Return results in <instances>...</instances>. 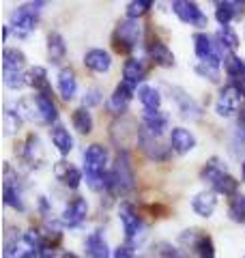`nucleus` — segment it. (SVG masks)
<instances>
[{
	"instance_id": "nucleus-1",
	"label": "nucleus",
	"mask_w": 245,
	"mask_h": 258,
	"mask_svg": "<svg viewBox=\"0 0 245 258\" xmlns=\"http://www.w3.org/2000/svg\"><path fill=\"white\" fill-rule=\"evenodd\" d=\"M136 187V172H134V164L132 157H129L127 151H120L116 159H114L112 172L108 174V181H105V189L112 194H129Z\"/></svg>"
},
{
	"instance_id": "nucleus-2",
	"label": "nucleus",
	"mask_w": 245,
	"mask_h": 258,
	"mask_svg": "<svg viewBox=\"0 0 245 258\" xmlns=\"http://www.w3.org/2000/svg\"><path fill=\"white\" fill-rule=\"evenodd\" d=\"M105 166H108V149L101 147V144H91L84 151V172H86L88 185L93 189L105 187V181H108Z\"/></svg>"
},
{
	"instance_id": "nucleus-3",
	"label": "nucleus",
	"mask_w": 245,
	"mask_h": 258,
	"mask_svg": "<svg viewBox=\"0 0 245 258\" xmlns=\"http://www.w3.org/2000/svg\"><path fill=\"white\" fill-rule=\"evenodd\" d=\"M114 50L116 52H132L134 47L138 45V41H140V24H138V20H122L118 22L116 30H114Z\"/></svg>"
},
{
	"instance_id": "nucleus-4",
	"label": "nucleus",
	"mask_w": 245,
	"mask_h": 258,
	"mask_svg": "<svg viewBox=\"0 0 245 258\" xmlns=\"http://www.w3.org/2000/svg\"><path fill=\"white\" fill-rule=\"evenodd\" d=\"M41 7H45V3H28V5H22L13 11L11 15V24L20 35H28V32L37 26V15L41 11Z\"/></svg>"
},
{
	"instance_id": "nucleus-5",
	"label": "nucleus",
	"mask_w": 245,
	"mask_h": 258,
	"mask_svg": "<svg viewBox=\"0 0 245 258\" xmlns=\"http://www.w3.org/2000/svg\"><path fill=\"white\" fill-rule=\"evenodd\" d=\"M194 50L196 56L200 58V62H209L219 67V60H222V52H219V43H213V39L204 32H196L194 35Z\"/></svg>"
},
{
	"instance_id": "nucleus-6",
	"label": "nucleus",
	"mask_w": 245,
	"mask_h": 258,
	"mask_svg": "<svg viewBox=\"0 0 245 258\" xmlns=\"http://www.w3.org/2000/svg\"><path fill=\"white\" fill-rule=\"evenodd\" d=\"M172 11L176 13V18L190 24V26H207L209 18L202 13V9L196 3H187V0H174L172 3Z\"/></svg>"
},
{
	"instance_id": "nucleus-7",
	"label": "nucleus",
	"mask_w": 245,
	"mask_h": 258,
	"mask_svg": "<svg viewBox=\"0 0 245 258\" xmlns=\"http://www.w3.org/2000/svg\"><path fill=\"white\" fill-rule=\"evenodd\" d=\"M241 97L243 95L236 91L232 84L224 86L222 93H219V97H217V101H215V112H217L219 116H224V118L232 116L234 112L241 108Z\"/></svg>"
},
{
	"instance_id": "nucleus-8",
	"label": "nucleus",
	"mask_w": 245,
	"mask_h": 258,
	"mask_svg": "<svg viewBox=\"0 0 245 258\" xmlns=\"http://www.w3.org/2000/svg\"><path fill=\"white\" fill-rule=\"evenodd\" d=\"M118 217H120L122 230H125V237H127L129 241L136 239V235H138V232H140V228H142V220H140V215H138L136 207L129 205V203H122V205L118 207Z\"/></svg>"
},
{
	"instance_id": "nucleus-9",
	"label": "nucleus",
	"mask_w": 245,
	"mask_h": 258,
	"mask_svg": "<svg viewBox=\"0 0 245 258\" xmlns=\"http://www.w3.org/2000/svg\"><path fill=\"white\" fill-rule=\"evenodd\" d=\"M86 213H88V205L84 198H76L71 200V203L65 207V211L60 215V222L65 226H69V228H76V226H80L82 222L86 220Z\"/></svg>"
},
{
	"instance_id": "nucleus-10",
	"label": "nucleus",
	"mask_w": 245,
	"mask_h": 258,
	"mask_svg": "<svg viewBox=\"0 0 245 258\" xmlns=\"http://www.w3.org/2000/svg\"><path fill=\"white\" fill-rule=\"evenodd\" d=\"M134 93H136V86L127 84V82H120L116 88H114V93L110 95V101H108L110 112H114V114H122V112L127 110L129 101H132Z\"/></svg>"
},
{
	"instance_id": "nucleus-11",
	"label": "nucleus",
	"mask_w": 245,
	"mask_h": 258,
	"mask_svg": "<svg viewBox=\"0 0 245 258\" xmlns=\"http://www.w3.org/2000/svg\"><path fill=\"white\" fill-rule=\"evenodd\" d=\"M196 147V136L185 127H174L170 132V149L178 155H185Z\"/></svg>"
},
{
	"instance_id": "nucleus-12",
	"label": "nucleus",
	"mask_w": 245,
	"mask_h": 258,
	"mask_svg": "<svg viewBox=\"0 0 245 258\" xmlns=\"http://www.w3.org/2000/svg\"><path fill=\"white\" fill-rule=\"evenodd\" d=\"M192 209L196 211V215L211 217V215L215 213V209H217V194L211 191V189L196 194L194 200H192Z\"/></svg>"
},
{
	"instance_id": "nucleus-13",
	"label": "nucleus",
	"mask_w": 245,
	"mask_h": 258,
	"mask_svg": "<svg viewBox=\"0 0 245 258\" xmlns=\"http://www.w3.org/2000/svg\"><path fill=\"white\" fill-rule=\"evenodd\" d=\"M54 174H56V179H58L65 187H69V189H78L80 183H82V172L78 170L76 166L67 164V161H58L56 168H54Z\"/></svg>"
},
{
	"instance_id": "nucleus-14",
	"label": "nucleus",
	"mask_w": 245,
	"mask_h": 258,
	"mask_svg": "<svg viewBox=\"0 0 245 258\" xmlns=\"http://www.w3.org/2000/svg\"><path fill=\"white\" fill-rule=\"evenodd\" d=\"M84 249H86V258H110V247L105 243L101 230H95L86 237Z\"/></svg>"
},
{
	"instance_id": "nucleus-15",
	"label": "nucleus",
	"mask_w": 245,
	"mask_h": 258,
	"mask_svg": "<svg viewBox=\"0 0 245 258\" xmlns=\"http://www.w3.org/2000/svg\"><path fill=\"white\" fill-rule=\"evenodd\" d=\"M35 103H37L39 120H41V123H47V125L56 123V118H58V110H56V103L52 101L50 95H47V93L35 95Z\"/></svg>"
},
{
	"instance_id": "nucleus-16",
	"label": "nucleus",
	"mask_w": 245,
	"mask_h": 258,
	"mask_svg": "<svg viewBox=\"0 0 245 258\" xmlns=\"http://www.w3.org/2000/svg\"><path fill=\"white\" fill-rule=\"evenodd\" d=\"M84 64L95 74H105V71L110 69L112 64V56L105 52V50H99V47H95V50H88L86 56H84Z\"/></svg>"
},
{
	"instance_id": "nucleus-17",
	"label": "nucleus",
	"mask_w": 245,
	"mask_h": 258,
	"mask_svg": "<svg viewBox=\"0 0 245 258\" xmlns=\"http://www.w3.org/2000/svg\"><path fill=\"white\" fill-rule=\"evenodd\" d=\"M172 99H174V103H176V108H178V112L185 116V118H198L200 116V106L196 103L194 99L187 93H183L181 88H172Z\"/></svg>"
},
{
	"instance_id": "nucleus-18",
	"label": "nucleus",
	"mask_w": 245,
	"mask_h": 258,
	"mask_svg": "<svg viewBox=\"0 0 245 258\" xmlns=\"http://www.w3.org/2000/svg\"><path fill=\"white\" fill-rule=\"evenodd\" d=\"M76 91H78V80H76V74L73 69L69 67H63L58 71V93L65 101H71L76 97Z\"/></svg>"
},
{
	"instance_id": "nucleus-19",
	"label": "nucleus",
	"mask_w": 245,
	"mask_h": 258,
	"mask_svg": "<svg viewBox=\"0 0 245 258\" xmlns=\"http://www.w3.org/2000/svg\"><path fill=\"white\" fill-rule=\"evenodd\" d=\"M122 78H125L127 84L138 86V82H142V80L146 78V64H144V60L129 58L125 62V67H122Z\"/></svg>"
},
{
	"instance_id": "nucleus-20",
	"label": "nucleus",
	"mask_w": 245,
	"mask_h": 258,
	"mask_svg": "<svg viewBox=\"0 0 245 258\" xmlns=\"http://www.w3.org/2000/svg\"><path fill=\"white\" fill-rule=\"evenodd\" d=\"M142 129L149 132L155 138H159L163 134V129H168V116L163 112H146L142 120Z\"/></svg>"
},
{
	"instance_id": "nucleus-21",
	"label": "nucleus",
	"mask_w": 245,
	"mask_h": 258,
	"mask_svg": "<svg viewBox=\"0 0 245 258\" xmlns=\"http://www.w3.org/2000/svg\"><path fill=\"white\" fill-rule=\"evenodd\" d=\"M149 56L157 64H161V67H172V64H174L172 50H170L166 43H161V41H151L149 43Z\"/></svg>"
},
{
	"instance_id": "nucleus-22",
	"label": "nucleus",
	"mask_w": 245,
	"mask_h": 258,
	"mask_svg": "<svg viewBox=\"0 0 245 258\" xmlns=\"http://www.w3.org/2000/svg\"><path fill=\"white\" fill-rule=\"evenodd\" d=\"M138 99H140V103L144 106L146 112H159V106H161V95L157 88L153 86H140L138 88Z\"/></svg>"
},
{
	"instance_id": "nucleus-23",
	"label": "nucleus",
	"mask_w": 245,
	"mask_h": 258,
	"mask_svg": "<svg viewBox=\"0 0 245 258\" xmlns=\"http://www.w3.org/2000/svg\"><path fill=\"white\" fill-rule=\"evenodd\" d=\"M26 64V56L18 47H5L3 52V71H22Z\"/></svg>"
},
{
	"instance_id": "nucleus-24",
	"label": "nucleus",
	"mask_w": 245,
	"mask_h": 258,
	"mask_svg": "<svg viewBox=\"0 0 245 258\" xmlns=\"http://www.w3.org/2000/svg\"><path fill=\"white\" fill-rule=\"evenodd\" d=\"M24 159L28 161L30 166H41V161H43V149H41V142L35 134L28 136L26 140V147H24Z\"/></svg>"
},
{
	"instance_id": "nucleus-25",
	"label": "nucleus",
	"mask_w": 245,
	"mask_h": 258,
	"mask_svg": "<svg viewBox=\"0 0 245 258\" xmlns=\"http://www.w3.org/2000/svg\"><path fill=\"white\" fill-rule=\"evenodd\" d=\"M50 136H52L54 147L58 149V153H63V155H67V153L73 149V138H71L69 129H65L63 125H56L50 132Z\"/></svg>"
},
{
	"instance_id": "nucleus-26",
	"label": "nucleus",
	"mask_w": 245,
	"mask_h": 258,
	"mask_svg": "<svg viewBox=\"0 0 245 258\" xmlns=\"http://www.w3.org/2000/svg\"><path fill=\"white\" fill-rule=\"evenodd\" d=\"M65 52H67L65 39L58 35V32H50V35H47V56H50V60L60 62L65 58Z\"/></svg>"
},
{
	"instance_id": "nucleus-27",
	"label": "nucleus",
	"mask_w": 245,
	"mask_h": 258,
	"mask_svg": "<svg viewBox=\"0 0 245 258\" xmlns=\"http://www.w3.org/2000/svg\"><path fill=\"white\" fill-rule=\"evenodd\" d=\"M26 78H28V84L35 88V91L50 95V80H47V71L43 67H32L26 74Z\"/></svg>"
},
{
	"instance_id": "nucleus-28",
	"label": "nucleus",
	"mask_w": 245,
	"mask_h": 258,
	"mask_svg": "<svg viewBox=\"0 0 245 258\" xmlns=\"http://www.w3.org/2000/svg\"><path fill=\"white\" fill-rule=\"evenodd\" d=\"M5 205L13 207L15 211H24V203H22V194L18 189V183H13L9 176L5 179Z\"/></svg>"
},
{
	"instance_id": "nucleus-29",
	"label": "nucleus",
	"mask_w": 245,
	"mask_h": 258,
	"mask_svg": "<svg viewBox=\"0 0 245 258\" xmlns=\"http://www.w3.org/2000/svg\"><path fill=\"white\" fill-rule=\"evenodd\" d=\"M71 120H73V127L78 129L80 134H91L93 132V114L88 112V108H78V110H73V116H71Z\"/></svg>"
},
{
	"instance_id": "nucleus-30",
	"label": "nucleus",
	"mask_w": 245,
	"mask_h": 258,
	"mask_svg": "<svg viewBox=\"0 0 245 258\" xmlns=\"http://www.w3.org/2000/svg\"><path fill=\"white\" fill-rule=\"evenodd\" d=\"M215 39H217V43H219V47L222 50H228V52H234L236 47H239V35L230 28V26H222L217 30V35H215Z\"/></svg>"
},
{
	"instance_id": "nucleus-31",
	"label": "nucleus",
	"mask_w": 245,
	"mask_h": 258,
	"mask_svg": "<svg viewBox=\"0 0 245 258\" xmlns=\"http://www.w3.org/2000/svg\"><path fill=\"white\" fill-rule=\"evenodd\" d=\"M224 69H226L228 78H232V82H236V80H245V60L239 58V56H234V54L228 56L226 62H224Z\"/></svg>"
},
{
	"instance_id": "nucleus-32",
	"label": "nucleus",
	"mask_w": 245,
	"mask_h": 258,
	"mask_svg": "<svg viewBox=\"0 0 245 258\" xmlns=\"http://www.w3.org/2000/svg\"><path fill=\"white\" fill-rule=\"evenodd\" d=\"M224 174H226V166H224L217 157L209 159V161H207V166L202 168V179H204V181H209V183H215L219 176H224Z\"/></svg>"
},
{
	"instance_id": "nucleus-33",
	"label": "nucleus",
	"mask_w": 245,
	"mask_h": 258,
	"mask_svg": "<svg viewBox=\"0 0 245 258\" xmlns=\"http://www.w3.org/2000/svg\"><path fill=\"white\" fill-rule=\"evenodd\" d=\"M213 187H215L217 194H224V196H236V189H239V181L226 172L224 176H219V179L213 183Z\"/></svg>"
},
{
	"instance_id": "nucleus-34",
	"label": "nucleus",
	"mask_w": 245,
	"mask_h": 258,
	"mask_svg": "<svg viewBox=\"0 0 245 258\" xmlns=\"http://www.w3.org/2000/svg\"><path fill=\"white\" fill-rule=\"evenodd\" d=\"M194 249L200 258H213L215 256V245H213V239L209 235H198L194 241Z\"/></svg>"
},
{
	"instance_id": "nucleus-35",
	"label": "nucleus",
	"mask_w": 245,
	"mask_h": 258,
	"mask_svg": "<svg viewBox=\"0 0 245 258\" xmlns=\"http://www.w3.org/2000/svg\"><path fill=\"white\" fill-rule=\"evenodd\" d=\"M155 258H190L183 249H178L174 247L172 243H166V241H161V243L155 245Z\"/></svg>"
},
{
	"instance_id": "nucleus-36",
	"label": "nucleus",
	"mask_w": 245,
	"mask_h": 258,
	"mask_svg": "<svg viewBox=\"0 0 245 258\" xmlns=\"http://www.w3.org/2000/svg\"><path fill=\"white\" fill-rule=\"evenodd\" d=\"M234 15H236L234 3H215V18L222 26H228Z\"/></svg>"
},
{
	"instance_id": "nucleus-37",
	"label": "nucleus",
	"mask_w": 245,
	"mask_h": 258,
	"mask_svg": "<svg viewBox=\"0 0 245 258\" xmlns=\"http://www.w3.org/2000/svg\"><path fill=\"white\" fill-rule=\"evenodd\" d=\"M3 78H5V86L11 88V91H20L22 86L28 84V78L24 71H3Z\"/></svg>"
},
{
	"instance_id": "nucleus-38",
	"label": "nucleus",
	"mask_w": 245,
	"mask_h": 258,
	"mask_svg": "<svg viewBox=\"0 0 245 258\" xmlns=\"http://www.w3.org/2000/svg\"><path fill=\"white\" fill-rule=\"evenodd\" d=\"M153 9V0H134L127 5V20H138Z\"/></svg>"
},
{
	"instance_id": "nucleus-39",
	"label": "nucleus",
	"mask_w": 245,
	"mask_h": 258,
	"mask_svg": "<svg viewBox=\"0 0 245 258\" xmlns=\"http://www.w3.org/2000/svg\"><path fill=\"white\" fill-rule=\"evenodd\" d=\"M228 215H230L232 222H245V196L243 194H236L232 198L230 207H228Z\"/></svg>"
},
{
	"instance_id": "nucleus-40",
	"label": "nucleus",
	"mask_w": 245,
	"mask_h": 258,
	"mask_svg": "<svg viewBox=\"0 0 245 258\" xmlns=\"http://www.w3.org/2000/svg\"><path fill=\"white\" fill-rule=\"evenodd\" d=\"M196 74L200 78L209 80V82H219V69L215 64H209V62H198L196 64Z\"/></svg>"
},
{
	"instance_id": "nucleus-41",
	"label": "nucleus",
	"mask_w": 245,
	"mask_h": 258,
	"mask_svg": "<svg viewBox=\"0 0 245 258\" xmlns=\"http://www.w3.org/2000/svg\"><path fill=\"white\" fill-rule=\"evenodd\" d=\"M20 112H13V110H7L5 112V129H7V134H13L15 129L20 127Z\"/></svg>"
},
{
	"instance_id": "nucleus-42",
	"label": "nucleus",
	"mask_w": 245,
	"mask_h": 258,
	"mask_svg": "<svg viewBox=\"0 0 245 258\" xmlns=\"http://www.w3.org/2000/svg\"><path fill=\"white\" fill-rule=\"evenodd\" d=\"M101 97H103V93L99 91V88H91V91H86V95H84V108L99 106V103H101Z\"/></svg>"
},
{
	"instance_id": "nucleus-43",
	"label": "nucleus",
	"mask_w": 245,
	"mask_h": 258,
	"mask_svg": "<svg viewBox=\"0 0 245 258\" xmlns=\"http://www.w3.org/2000/svg\"><path fill=\"white\" fill-rule=\"evenodd\" d=\"M54 254H56V249L52 241H43V245L39 247V258H54Z\"/></svg>"
},
{
	"instance_id": "nucleus-44",
	"label": "nucleus",
	"mask_w": 245,
	"mask_h": 258,
	"mask_svg": "<svg viewBox=\"0 0 245 258\" xmlns=\"http://www.w3.org/2000/svg\"><path fill=\"white\" fill-rule=\"evenodd\" d=\"M114 258H136L134 256V247L132 245H118L116 249H114Z\"/></svg>"
},
{
	"instance_id": "nucleus-45",
	"label": "nucleus",
	"mask_w": 245,
	"mask_h": 258,
	"mask_svg": "<svg viewBox=\"0 0 245 258\" xmlns=\"http://www.w3.org/2000/svg\"><path fill=\"white\" fill-rule=\"evenodd\" d=\"M63 258H78V256H76V254H65Z\"/></svg>"
},
{
	"instance_id": "nucleus-46",
	"label": "nucleus",
	"mask_w": 245,
	"mask_h": 258,
	"mask_svg": "<svg viewBox=\"0 0 245 258\" xmlns=\"http://www.w3.org/2000/svg\"><path fill=\"white\" fill-rule=\"evenodd\" d=\"M243 179H245V161H243Z\"/></svg>"
},
{
	"instance_id": "nucleus-47",
	"label": "nucleus",
	"mask_w": 245,
	"mask_h": 258,
	"mask_svg": "<svg viewBox=\"0 0 245 258\" xmlns=\"http://www.w3.org/2000/svg\"><path fill=\"white\" fill-rule=\"evenodd\" d=\"M243 258H245V256H243Z\"/></svg>"
}]
</instances>
